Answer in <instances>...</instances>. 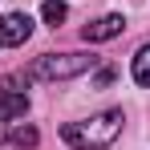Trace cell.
Wrapping results in <instances>:
<instances>
[{"instance_id": "obj_1", "label": "cell", "mask_w": 150, "mask_h": 150, "mask_svg": "<svg viewBox=\"0 0 150 150\" xmlns=\"http://www.w3.org/2000/svg\"><path fill=\"white\" fill-rule=\"evenodd\" d=\"M122 110H101L93 118H85V122H65L61 126V138L69 142L73 150H105L118 142V134H122Z\"/></svg>"}, {"instance_id": "obj_2", "label": "cell", "mask_w": 150, "mask_h": 150, "mask_svg": "<svg viewBox=\"0 0 150 150\" xmlns=\"http://www.w3.org/2000/svg\"><path fill=\"white\" fill-rule=\"evenodd\" d=\"M93 65H98L93 53H45V57H37L28 65L25 77H33V81H65V77H81Z\"/></svg>"}, {"instance_id": "obj_3", "label": "cell", "mask_w": 150, "mask_h": 150, "mask_svg": "<svg viewBox=\"0 0 150 150\" xmlns=\"http://www.w3.org/2000/svg\"><path fill=\"white\" fill-rule=\"evenodd\" d=\"M33 37V16L28 12H4L0 16V45L4 49H16Z\"/></svg>"}, {"instance_id": "obj_4", "label": "cell", "mask_w": 150, "mask_h": 150, "mask_svg": "<svg viewBox=\"0 0 150 150\" xmlns=\"http://www.w3.org/2000/svg\"><path fill=\"white\" fill-rule=\"evenodd\" d=\"M122 28H126V21L118 16V12H105V16H98V21H89V25L81 28V41H89V45H98V41H114Z\"/></svg>"}, {"instance_id": "obj_5", "label": "cell", "mask_w": 150, "mask_h": 150, "mask_svg": "<svg viewBox=\"0 0 150 150\" xmlns=\"http://www.w3.org/2000/svg\"><path fill=\"white\" fill-rule=\"evenodd\" d=\"M25 114H28L25 89H4V93H0V122H16V118H25Z\"/></svg>"}, {"instance_id": "obj_6", "label": "cell", "mask_w": 150, "mask_h": 150, "mask_svg": "<svg viewBox=\"0 0 150 150\" xmlns=\"http://www.w3.org/2000/svg\"><path fill=\"white\" fill-rule=\"evenodd\" d=\"M130 73H134V81H138V85H150V45H142V49L134 53Z\"/></svg>"}, {"instance_id": "obj_7", "label": "cell", "mask_w": 150, "mask_h": 150, "mask_svg": "<svg viewBox=\"0 0 150 150\" xmlns=\"http://www.w3.org/2000/svg\"><path fill=\"white\" fill-rule=\"evenodd\" d=\"M41 16H45V25L57 28L65 16H69V8H65V0H45V4H41Z\"/></svg>"}, {"instance_id": "obj_8", "label": "cell", "mask_w": 150, "mask_h": 150, "mask_svg": "<svg viewBox=\"0 0 150 150\" xmlns=\"http://www.w3.org/2000/svg\"><path fill=\"white\" fill-rule=\"evenodd\" d=\"M12 146L33 150V146H37V130H33V126H16V130H12Z\"/></svg>"}, {"instance_id": "obj_9", "label": "cell", "mask_w": 150, "mask_h": 150, "mask_svg": "<svg viewBox=\"0 0 150 150\" xmlns=\"http://www.w3.org/2000/svg\"><path fill=\"white\" fill-rule=\"evenodd\" d=\"M93 81H98V85H110V81H114V69H101V73L93 77Z\"/></svg>"}]
</instances>
